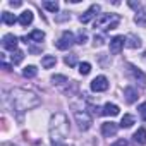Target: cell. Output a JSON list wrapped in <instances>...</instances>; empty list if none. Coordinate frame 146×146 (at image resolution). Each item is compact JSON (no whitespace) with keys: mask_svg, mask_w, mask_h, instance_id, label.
Returning <instances> with one entry per match:
<instances>
[{"mask_svg":"<svg viewBox=\"0 0 146 146\" xmlns=\"http://www.w3.org/2000/svg\"><path fill=\"white\" fill-rule=\"evenodd\" d=\"M7 100H9L12 110H16L17 113H24L40 105V96L24 88H12L7 93Z\"/></svg>","mask_w":146,"mask_h":146,"instance_id":"1","label":"cell"},{"mask_svg":"<svg viewBox=\"0 0 146 146\" xmlns=\"http://www.w3.org/2000/svg\"><path fill=\"white\" fill-rule=\"evenodd\" d=\"M48 134L53 144H65V137L69 136V119L64 112H55L48 122Z\"/></svg>","mask_w":146,"mask_h":146,"instance_id":"2","label":"cell"},{"mask_svg":"<svg viewBox=\"0 0 146 146\" xmlns=\"http://www.w3.org/2000/svg\"><path fill=\"white\" fill-rule=\"evenodd\" d=\"M119 23H120L119 14H100L95 19V29H103V31L115 29L119 26Z\"/></svg>","mask_w":146,"mask_h":146,"instance_id":"3","label":"cell"},{"mask_svg":"<svg viewBox=\"0 0 146 146\" xmlns=\"http://www.w3.org/2000/svg\"><path fill=\"white\" fill-rule=\"evenodd\" d=\"M74 120L81 131H88L93 125V117L88 110H76L74 112Z\"/></svg>","mask_w":146,"mask_h":146,"instance_id":"4","label":"cell"},{"mask_svg":"<svg viewBox=\"0 0 146 146\" xmlns=\"http://www.w3.org/2000/svg\"><path fill=\"white\" fill-rule=\"evenodd\" d=\"M76 43V38H74V33L72 31H64L62 35H60V38L57 40V43H55V46L58 48V50H69L72 45Z\"/></svg>","mask_w":146,"mask_h":146,"instance_id":"5","label":"cell"},{"mask_svg":"<svg viewBox=\"0 0 146 146\" xmlns=\"http://www.w3.org/2000/svg\"><path fill=\"white\" fill-rule=\"evenodd\" d=\"M127 74H129L136 83H139V86H141V88H144V86H146V74H144L141 69L134 67L132 64H127Z\"/></svg>","mask_w":146,"mask_h":146,"instance_id":"6","label":"cell"},{"mask_svg":"<svg viewBox=\"0 0 146 146\" xmlns=\"http://www.w3.org/2000/svg\"><path fill=\"white\" fill-rule=\"evenodd\" d=\"M108 90V79L105 76H96L93 81H91V91L95 93H103Z\"/></svg>","mask_w":146,"mask_h":146,"instance_id":"7","label":"cell"},{"mask_svg":"<svg viewBox=\"0 0 146 146\" xmlns=\"http://www.w3.org/2000/svg\"><path fill=\"white\" fill-rule=\"evenodd\" d=\"M17 43H19V38H17L16 35H12V33H7V35H4V38H2V46H4L5 50L16 52V50H17Z\"/></svg>","mask_w":146,"mask_h":146,"instance_id":"8","label":"cell"},{"mask_svg":"<svg viewBox=\"0 0 146 146\" xmlns=\"http://www.w3.org/2000/svg\"><path fill=\"white\" fill-rule=\"evenodd\" d=\"M98 12H100V5H98V4H93V5H91L84 14H81V16H79V21H81L83 24H88L90 21H93L95 17H98V16H96Z\"/></svg>","mask_w":146,"mask_h":146,"instance_id":"9","label":"cell"},{"mask_svg":"<svg viewBox=\"0 0 146 146\" xmlns=\"http://www.w3.org/2000/svg\"><path fill=\"white\" fill-rule=\"evenodd\" d=\"M124 45H125V38H124L122 35H119V36H113V38L110 40V53H113V55H119V53L122 52Z\"/></svg>","mask_w":146,"mask_h":146,"instance_id":"10","label":"cell"},{"mask_svg":"<svg viewBox=\"0 0 146 146\" xmlns=\"http://www.w3.org/2000/svg\"><path fill=\"white\" fill-rule=\"evenodd\" d=\"M117 131H119V125L115 124V122H103L102 124V134L105 136V137H113L115 134H117Z\"/></svg>","mask_w":146,"mask_h":146,"instance_id":"11","label":"cell"},{"mask_svg":"<svg viewBox=\"0 0 146 146\" xmlns=\"http://www.w3.org/2000/svg\"><path fill=\"white\" fill-rule=\"evenodd\" d=\"M26 45L28 43H31V41H35V43H41L43 40H45V33L41 31V29H35V31H31V35L29 36H23L21 38Z\"/></svg>","mask_w":146,"mask_h":146,"instance_id":"12","label":"cell"},{"mask_svg":"<svg viewBox=\"0 0 146 146\" xmlns=\"http://www.w3.org/2000/svg\"><path fill=\"white\" fill-rule=\"evenodd\" d=\"M124 98H125V102H127L129 105L136 103V102H137V90H136L134 86H127V88L124 90Z\"/></svg>","mask_w":146,"mask_h":146,"instance_id":"13","label":"cell"},{"mask_svg":"<svg viewBox=\"0 0 146 146\" xmlns=\"http://www.w3.org/2000/svg\"><path fill=\"white\" fill-rule=\"evenodd\" d=\"M141 38L139 36H136V35H127L125 36V46L127 48H132V50H136V48H141Z\"/></svg>","mask_w":146,"mask_h":146,"instance_id":"14","label":"cell"},{"mask_svg":"<svg viewBox=\"0 0 146 146\" xmlns=\"http://www.w3.org/2000/svg\"><path fill=\"white\" fill-rule=\"evenodd\" d=\"M134 23H136L137 26H143V28H146V7H143V5H141V7L136 11Z\"/></svg>","mask_w":146,"mask_h":146,"instance_id":"15","label":"cell"},{"mask_svg":"<svg viewBox=\"0 0 146 146\" xmlns=\"http://www.w3.org/2000/svg\"><path fill=\"white\" fill-rule=\"evenodd\" d=\"M102 112H103V115H107V117H115V115H119L120 108H119L115 103H105L103 108H102Z\"/></svg>","mask_w":146,"mask_h":146,"instance_id":"16","label":"cell"},{"mask_svg":"<svg viewBox=\"0 0 146 146\" xmlns=\"http://www.w3.org/2000/svg\"><path fill=\"white\" fill-rule=\"evenodd\" d=\"M33 19H35V16H33V12H31L29 9L19 14V24H21V26H24V28H26V26H29V24L33 23Z\"/></svg>","mask_w":146,"mask_h":146,"instance_id":"17","label":"cell"},{"mask_svg":"<svg viewBox=\"0 0 146 146\" xmlns=\"http://www.w3.org/2000/svg\"><path fill=\"white\" fill-rule=\"evenodd\" d=\"M132 139H134V143H136V144H139V146L146 144V129H144V127H139V129L134 132Z\"/></svg>","mask_w":146,"mask_h":146,"instance_id":"18","label":"cell"},{"mask_svg":"<svg viewBox=\"0 0 146 146\" xmlns=\"http://www.w3.org/2000/svg\"><path fill=\"white\" fill-rule=\"evenodd\" d=\"M57 64V57L55 55H43L41 57V67L43 69H52Z\"/></svg>","mask_w":146,"mask_h":146,"instance_id":"19","label":"cell"},{"mask_svg":"<svg viewBox=\"0 0 146 146\" xmlns=\"http://www.w3.org/2000/svg\"><path fill=\"white\" fill-rule=\"evenodd\" d=\"M16 21H19V17H16L12 12H7V11L2 12V23H4V24H7V26H14Z\"/></svg>","mask_w":146,"mask_h":146,"instance_id":"20","label":"cell"},{"mask_svg":"<svg viewBox=\"0 0 146 146\" xmlns=\"http://www.w3.org/2000/svg\"><path fill=\"white\" fill-rule=\"evenodd\" d=\"M136 122V119H134V115H131V113H125L124 117H122V120H120V127L122 129H129V127H132V124Z\"/></svg>","mask_w":146,"mask_h":146,"instance_id":"21","label":"cell"},{"mask_svg":"<svg viewBox=\"0 0 146 146\" xmlns=\"http://www.w3.org/2000/svg\"><path fill=\"white\" fill-rule=\"evenodd\" d=\"M36 74H38V69H36L35 65H26V67L23 69V76H24L26 79H33V78H36Z\"/></svg>","mask_w":146,"mask_h":146,"instance_id":"22","label":"cell"},{"mask_svg":"<svg viewBox=\"0 0 146 146\" xmlns=\"http://www.w3.org/2000/svg\"><path fill=\"white\" fill-rule=\"evenodd\" d=\"M23 58H24V52H23V50H16V52H12V55H11L12 65H19V64L23 62Z\"/></svg>","mask_w":146,"mask_h":146,"instance_id":"23","label":"cell"},{"mask_svg":"<svg viewBox=\"0 0 146 146\" xmlns=\"http://www.w3.org/2000/svg\"><path fill=\"white\" fill-rule=\"evenodd\" d=\"M43 7H45L48 12H52V14L58 12V2H53V0H45V2H43Z\"/></svg>","mask_w":146,"mask_h":146,"instance_id":"24","label":"cell"},{"mask_svg":"<svg viewBox=\"0 0 146 146\" xmlns=\"http://www.w3.org/2000/svg\"><path fill=\"white\" fill-rule=\"evenodd\" d=\"M52 83L57 84V86H64V84H69L70 81L65 76H62V74H55V76H52Z\"/></svg>","mask_w":146,"mask_h":146,"instance_id":"25","label":"cell"},{"mask_svg":"<svg viewBox=\"0 0 146 146\" xmlns=\"http://www.w3.org/2000/svg\"><path fill=\"white\" fill-rule=\"evenodd\" d=\"M64 62H65V65H69V67H74V65H78V55L69 53V55L64 57Z\"/></svg>","mask_w":146,"mask_h":146,"instance_id":"26","label":"cell"},{"mask_svg":"<svg viewBox=\"0 0 146 146\" xmlns=\"http://www.w3.org/2000/svg\"><path fill=\"white\" fill-rule=\"evenodd\" d=\"M90 72H91V64H90V62H81V64H79V74L88 76Z\"/></svg>","mask_w":146,"mask_h":146,"instance_id":"27","label":"cell"},{"mask_svg":"<svg viewBox=\"0 0 146 146\" xmlns=\"http://www.w3.org/2000/svg\"><path fill=\"white\" fill-rule=\"evenodd\" d=\"M86 41H88V35H86V31H83V29H81V31L78 33V40H76V43H79V45H84Z\"/></svg>","mask_w":146,"mask_h":146,"instance_id":"28","label":"cell"},{"mask_svg":"<svg viewBox=\"0 0 146 146\" xmlns=\"http://www.w3.org/2000/svg\"><path fill=\"white\" fill-rule=\"evenodd\" d=\"M55 19H57V23H62V21H67V19H70V14H69V12H62V14H58Z\"/></svg>","mask_w":146,"mask_h":146,"instance_id":"29","label":"cell"},{"mask_svg":"<svg viewBox=\"0 0 146 146\" xmlns=\"http://www.w3.org/2000/svg\"><path fill=\"white\" fill-rule=\"evenodd\" d=\"M105 43V38H103V35H98V36H95V41H93V45L95 46H102Z\"/></svg>","mask_w":146,"mask_h":146,"instance_id":"30","label":"cell"},{"mask_svg":"<svg viewBox=\"0 0 146 146\" xmlns=\"http://www.w3.org/2000/svg\"><path fill=\"white\" fill-rule=\"evenodd\" d=\"M137 110H139V115L143 117V120H146V103H141Z\"/></svg>","mask_w":146,"mask_h":146,"instance_id":"31","label":"cell"},{"mask_svg":"<svg viewBox=\"0 0 146 146\" xmlns=\"http://www.w3.org/2000/svg\"><path fill=\"white\" fill-rule=\"evenodd\" d=\"M112 146H127V141H125V139H117Z\"/></svg>","mask_w":146,"mask_h":146,"instance_id":"32","label":"cell"},{"mask_svg":"<svg viewBox=\"0 0 146 146\" xmlns=\"http://www.w3.org/2000/svg\"><path fill=\"white\" fill-rule=\"evenodd\" d=\"M2 65H4V69H5V70H12V65H11V64H7L5 60H2Z\"/></svg>","mask_w":146,"mask_h":146,"instance_id":"33","label":"cell"},{"mask_svg":"<svg viewBox=\"0 0 146 146\" xmlns=\"http://www.w3.org/2000/svg\"><path fill=\"white\" fill-rule=\"evenodd\" d=\"M11 4V7H21L23 5V2H14V0H12V2H9Z\"/></svg>","mask_w":146,"mask_h":146,"instance_id":"34","label":"cell"},{"mask_svg":"<svg viewBox=\"0 0 146 146\" xmlns=\"http://www.w3.org/2000/svg\"><path fill=\"white\" fill-rule=\"evenodd\" d=\"M0 146H16V144H12V143H2Z\"/></svg>","mask_w":146,"mask_h":146,"instance_id":"35","label":"cell"}]
</instances>
